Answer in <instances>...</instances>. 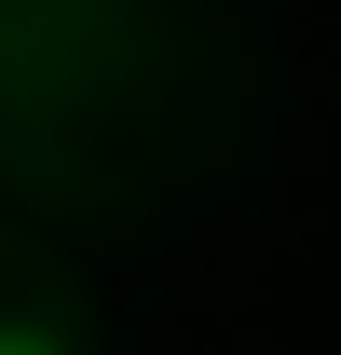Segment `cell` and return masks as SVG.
Returning <instances> with one entry per match:
<instances>
[{
	"label": "cell",
	"instance_id": "obj_1",
	"mask_svg": "<svg viewBox=\"0 0 341 355\" xmlns=\"http://www.w3.org/2000/svg\"><path fill=\"white\" fill-rule=\"evenodd\" d=\"M0 355H55V342H42V328H0Z\"/></svg>",
	"mask_w": 341,
	"mask_h": 355
}]
</instances>
